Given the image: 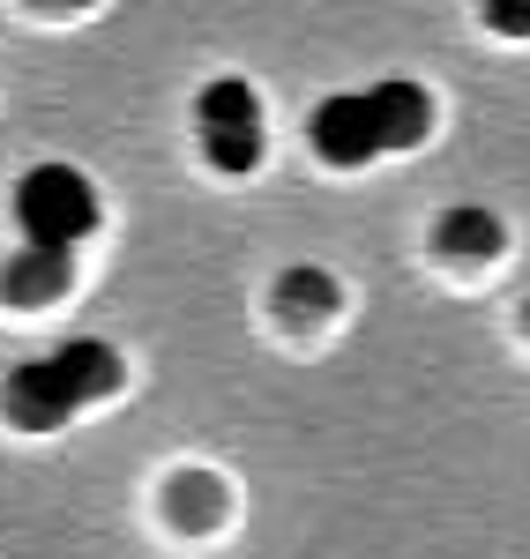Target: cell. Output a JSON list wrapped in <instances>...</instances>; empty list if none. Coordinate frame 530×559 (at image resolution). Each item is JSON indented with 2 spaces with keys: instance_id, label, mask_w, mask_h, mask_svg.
I'll list each match as a JSON object with an SVG mask.
<instances>
[{
  "instance_id": "1",
  "label": "cell",
  "mask_w": 530,
  "mask_h": 559,
  "mask_svg": "<svg viewBox=\"0 0 530 559\" xmlns=\"http://www.w3.org/2000/svg\"><path fill=\"white\" fill-rule=\"evenodd\" d=\"M113 388H120V350L83 336V344H60L45 358H31V366H15L0 403H8V426L52 432V426H68L83 403H105Z\"/></svg>"
},
{
  "instance_id": "2",
  "label": "cell",
  "mask_w": 530,
  "mask_h": 559,
  "mask_svg": "<svg viewBox=\"0 0 530 559\" xmlns=\"http://www.w3.org/2000/svg\"><path fill=\"white\" fill-rule=\"evenodd\" d=\"M15 216H23V247H52V254H75L90 231H97V187L75 165H38L15 187Z\"/></svg>"
},
{
  "instance_id": "3",
  "label": "cell",
  "mask_w": 530,
  "mask_h": 559,
  "mask_svg": "<svg viewBox=\"0 0 530 559\" xmlns=\"http://www.w3.org/2000/svg\"><path fill=\"white\" fill-rule=\"evenodd\" d=\"M307 142L329 157V165H366V157H381V142H374V112H366L358 90H337V97L314 105Z\"/></svg>"
},
{
  "instance_id": "4",
  "label": "cell",
  "mask_w": 530,
  "mask_h": 559,
  "mask_svg": "<svg viewBox=\"0 0 530 559\" xmlns=\"http://www.w3.org/2000/svg\"><path fill=\"white\" fill-rule=\"evenodd\" d=\"M358 97H366V112H374V142H381V150H419V142L434 134V97L419 83H403V75L358 90Z\"/></svg>"
},
{
  "instance_id": "5",
  "label": "cell",
  "mask_w": 530,
  "mask_h": 559,
  "mask_svg": "<svg viewBox=\"0 0 530 559\" xmlns=\"http://www.w3.org/2000/svg\"><path fill=\"white\" fill-rule=\"evenodd\" d=\"M75 276V254H52V247H15V261L0 269V299L8 306H52Z\"/></svg>"
},
{
  "instance_id": "6",
  "label": "cell",
  "mask_w": 530,
  "mask_h": 559,
  "mask_svg": "<svg viewBox=\"0 0 530 559\" xmlns=\"http://www.w3.org/2000/svg\"><path fill=\"white\" fill-rule=\"evenodd\" d=\"M195 120H202V134L262 128V97H255V83H239V75H217V83L195 97Z\"/></svg>"
},
{
  "instance_id": "7",
  "label": "cell",
  "mask_w": 530,
  "mask_h": 559,
  "mask_svg": "<svg viewBox=\"0 0 530 559\" xmlns=\"http://www.w3.org/2000/svg\"><path fill=\"white\" fill-rule=\"evenodd\" d=\"M434 239H441L448 254H463V261H486V254H500V247H508L500 216H493V210H471V202H463V210H448L441 224H434Z\"/></svg>"
},
{
  "instance_id": "8",
  "label": "cell",
  "mask_w": 530,
  "mask_h": 559,
  "mask_svg": "<svg viewBox=\"0 0 530 559\" xmlns=\"http://www.w3.org/2000/svg\"><path fill=\"white\" fill-rule=\"evenodd\" d=\"M276 299L292 321H321V313H337V276L329 269H284L276 276Z\"/></svg>"
},
{
  "instance_id": "9",
  "label": "cell",
  "mask_w": 530,
  "mask_h": 559,
  "mask_svg": "<svg viewBox=\"0 0 530 559\" xmlns=\"http://www.w3.org/2000/svg\"><path fill=\"white\" fill-rule=\"evenodd\" d=\"M173 515H179V522H210V515H217V485H210L202 471H187V477L173 485Z\"/></svg>"
},
{
  "instance_id": "10",
  "label": "cell",
  "mask_w": 530,
  "mask_h": 559,
  "mask_svg": "<svg viewBox=\"0 0 530 559\" xmlns=\"http://www.w3.org/2000/svg\"><path fill=\"white\" fill-rule=\"evenodd\" d=\"M486 31H500V38H530V0H486Z\"/></svg>"
},
{
  "instance_id": "11",
  "label": "cell",
  "mask_w": 530,
  "mask_h": 559,
  "mask_svg": "<svg viewBox=\"0 0 530 559\" xmlns=\"http://www.w3.org/2000/svg\"><path fill=\"white\" fill-rule=\"evenodd\" d=\"M38 8H60V15H68V8H90V0H38Z\"/></svg>"
}]
</instances>
